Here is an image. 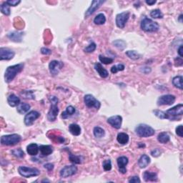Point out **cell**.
Returning <instances> with one entry per match:
<instances>
[{
    "label": "cell",
    "instance_id": "cell-17",
    "mask_svg": "<svg viewBox=\"0 0 183 183\" xmlns=\"http://www.w3.org/2000/svg\"><path fill=\"white\" fill-rule=\"evenodd\" d=\"M117 165L119 168V171L122 174H125L127 172V168H126V165L128 164V158L125 156L120 157L117 159Z\"/></svg>",
    "mask_w": 183,
    "mask_h": 183
},
{
    "label": "cell",
    "instance_id": "cell-19",
    "mask_svg": "<svg viewBox=\"0 0 183 183\" xmlns=\"http://www.w3.org/2000/svg\"><path fill=\"white\" fill-rule=\"evenodd\" d=\"M94 69H95V70L98 72L101 77L106 78L108 77L109 73L108 72V70L103 67V66L102 65L101 63H96L95 65H94Z\"/></svg>",
    "mask_w": 183,
    "mask_h": 183
},
{
    "label": "cell",
    "instance_id": "cell-11",
    "mask_svg": "<svg viewBox=\"0 0 183 183\" xmlns=\"http://www.w3.org/2000/svg\"><path fill=\"white\" fill-rule=\"evenodd\" d=\"M77 172V167L75 165H67L64 167L60 171L61 177L66 178L73 176Z\"/></svg>",
    "mask_w": 183,
    "mask_h": 183
},
{
    "label": "cell",
    "instance_id": "cell-29",
    "mask_svg": "<svg viewBox=\"0 0 183 183\" xmlns=\"http://www.w3.org/2000/svg\"><path fill=\"white\" fill-rule=\"evenodd\" d=\"M158 140L159 141V142H160V143L162 144H166L170 142V137L167 132H163L160 133V134L158 135Z\"/></svg>",
    "mask_w": 183,
    "mask_h": 183
},
{
    "label": "cell",
    "instance_id": "cell-51",
    "mask_svg": "<svg viewBox=\"0 0 183 183\" xmlns=\"http://www.w3.org/2000/svg\"><path fill=\"white\" fill-rule=\"evenodd\" d=\"M146 4H148V5H149V6H152V5H153V4H154L156 3V1L155 0H153V1H151V0H146Z\"/></svg>",
    "mask_w": 183,
    "mask_h": 183
},
{
    "label": "cell",
    "instance_id": "cell-21",
    "mask_svg": "<svg viewBox=\"0 0 183 183\" xmlns=\"http://www.w3.org/2000/svg\"><path fill=\"white\" fill-rule=\"evenodd\" d=\"M149 163H150V158L147 154H142L138 160V165L142 169L147 167Z\"/></svg>",
    "mask_w": 183,
    "mask_h": 183
},
{
    "label": "cell",
    "instance_id": "cell-28",
    "mask_svg": "<svg viewBox=\"0 0 183 183\" xmlns=\"http://www.w3.org/2000/svg\"><path fill=\"white\" fill-rule=\"evenodd\" d=\"M69 131L75 136H79L81 134V127L77 124H71L69 126Z\"/></svg>",
    "mask_w": 183,
    "mask_h": 183
},
{
    "label": "cell",
    "instance_id": "cell-7",
    "mask_svg": "<svg viewBox=\"0 0 183 183\" xmlns=\"http://www.w3.org/2000/svg\"><path fill=\"white\" fill-rule=\"evenodd\" d=\"M18 172L22 177L29 178L36 177L40 175V171L34 167H28L26 166H20L18 168Z\"/></svg>",
    "mask_w": 183,
    "mask_h": 183
},
{
    "label": "cell",
    "instance_id": "cell-6",
    "mask_svg": "<svg viewBox=\"0 0 183 183\" xmlns=\"http://www.w3.org/2000/svg\"><path fill=\"white\" fill-rule=\"evenodd\" d=\"M21 140L22 137L17 134L4 135L1 137V144L2 145L13 146L18 144Z\"/></svg>",
    "mask_w": 183,
    "mask_h": 183
},
{
    "label": "cell",
    "instance_id": "cell-8",
    "mask_svg": "<svg viewBox=\"0 0 183 183\" xmlns=\"http://www.w3.org/2000/svg\"><path fill=\"white\" fill-rule=\"evenodd\" d=\"M84 102L85 105L89 108H95L96 110L100 108V103L92 94H86L84 97Z\"/></svg>",
    "mask_w": 183,
    "mask_h": 183
},
{
    "label": "cell",
    "instance_id": "cell-40",
    "mask_svg": "<svg viewBox=\"0 0 183 183\" xmlns=\"http://www.w3.org/2000/svg\"><path fill=\"white\" fill-rule=\"evenodd\" d=\"M125 70V65H122V64H119L117 65L113 66L111 68V72L112 73L115 74L120 71H123Z\"/></svg>",
    "mask_w": 183,
    "mask_h": 183
},
{
    "label": "cell",
    "instance_id": "cell-46",
    "mask_svg": "<svg viewBox=\"0 0 183 183\" xmlns=\"http://www.w3.org/2000/svg\"><path fill=\"white\" fill-rule=\"evenodd\" d=\"M128 182L130 183H140L141 182V180H140L138 176H133V177H131Z\"/></svg>",
    "mask_w": 183,
    "mask_h": 183
},
{
    "label": "cell",
    "instance_id": "cell-22",
    "mask_svg": "<svg viewBox=\"0 0 183 183\" xmlns=\"http://www.w3.org/2000/svg\"><path fill=\"white\" fill-rule=\"evenodd\" d=\"M7 103L9 106L15 108V107H17L20 104V99L17 96H16L15 94H11L8 97Z\"/></svg>",
    "mask_w": 183,
    "mask_h": 183
},
{
    "label": "cell",
    "instance_id": "cell-38",
    "mask_svg": "<svg viewBox=\"0 0 183 183\" xmlns=\"http://www.w3.org/2000/svg\"><path fill=\"white\" fill-rule=\"evenodd\" d=\"M11 153H12L14 156H15L16 157V158H22L25 157V153H24V151L21 148L13 149V150L11 151Z\"/></svg>",
    "mask_w": 183,
    "mask_h": 183
},
{
    "label": "cell",
    "instance_id": "cell-33",
    "mask_svg": "<svg viewBox=\"0 0 183 183\" xmlns=\"http://www.w3.org/2000/svg\"><path fill=\"white\" fill-rule=\"evenodd\" d=\"M93 133L94 137H97V138H101L103 136H104V130L103 129V128L99 127H95L94 128L93 130Z\"/></svg>",
    "mask_w": 183,
    "mask_h": 183
},
{
    "label": "cell",
    "instance_id": "cell-1",
    "mask_svg": "<svg viewBox=\"0 0 183 183\" xmlns=\"http://www.w3.org/2000/svg\"><path fill=\"white\" fill-rule=\"evenodd\" d=\"M24 66H25L24 63H20L18 65L8 66L5 71V73H4V80H5V82H11V81L15 79L16 76L19 73L22 72L24 69Z\"/></svg>",
    "mask_w": 183,
    "mask_h": 183
},
{
    "label": "cell",
    "instance_id": "cell-18",
    "mask_svg": "<svg viewBox=\"0 0 183 183\" xmlns=\"http://www.w3.org/2000/svg\"><path fill=\"white\" fill-rule=\"evenodd\" d=\"M23 32H12L9 33L7 34V37L11 41L15 42H21L22 41V37H23Z\"/></svg>",
    "mask_w": 183,
    "mask_h": 183
},
{
    "label": "cell",
    "instance_id": "cell-25",
    "mask_svg": "<svg viewBox=\"0 0 183 183\" xmlns=\"http://www.w3.org/2000/svg\"><path fill=\"white\" fill-rule=\"evenodd\" d=\"M117 140L120 144L124 145V144H127L129 142V135L124 132L119 133L117 137Z\"/></svg>",
    "mask_w": 183,
    "mask_h": 183
},
{
    "label": "cell",
    "instance_id": "cell-26",
    "mask_svg": "<svg viewBox=\"0 0 183 183\" xmlns=\"http://www.w3.org/2000/svg\"><path fill=\"white\" fill-rule=\"evenodd\" d=\"M75 108L72 106H68L66 108V110L62 113V119H67L68 117L72 116L75 113Z\"/></svg>",
    "mask_w": 183,
    "mask_h": 183
},
{
    "label": "cell",
    "instance_id": "cell-43",
    "mask_svg": "<svg viewBox=\"0 0 183 183\" xmlns=\"http://www.w3.org/2000/svg\"><path fill=\"white\" fill-rule=\"evenodd\" d=\"M153 112L160 119H165V112L160 110H154Z\"/></svg>",
    "mask_w": 183,
    "mask_h": 183
},
{
    "label": "cell",
    "instance_id": "cell-2",
    "mask_svg": "<svg viewBox=\"0 0 183 183\" xmlns=\"http://www.w3.org/2000/svg\"><path fill=\"white\" fill-rule=\"evenodd\" d=\"M183 115L182 104H177L170 110L165 112V119L170 120H179Z\"/></svg>",
    "mask_w": 183,
    "mask_h": 183
},
{
    "label": "cell",
    "instance_id": "cell-3",
    "mask_svg": "<svg viewBox=\"0 0 183 183\" xmlns=\"http://www.w3.org/2000/svg\"><path fill=\"white\" fill-rule=\"evenodd\" d=\"M49 99L51 103V107L50 110L47 113V119L49 122H54V120H56L59 113V108L57 106L59 99L55 96H50L49 97Z\"/></svg>",
    "mask_w": 183,
    "mask_h": 183
},
{
    "label": "cell",
    "instance_id": "cell-50",
    "mask_svg": "<svg viewBox=\"0 0 183 183\" xmlns=\"http://www.w3.org/2000/svg\"><path fill=\"white\" fill-rule=\"evenodd\" d=\"M183 47L182 45H180V47H179V49H178V54H179L180 57H183Z\"/></svg>",
    "mask_w": 183,
    "mask_h": 183
},
{
    "label": "cell",
    "instance_id": "cell-4",
    "mask_svg": "<svg viewBox=\"0 0 183 183\" xmlns=\"http://www.w3.org/2000/svg\"><path fill=\"white\" fill-rule=\"evenodd\" d=\"M135 133L141 137H148L153 136L155 131L153 127L145 124H140L135 128Z\"/></svg>",
    "mask_w": 183,
    "mask_h": 183
},
{
    "label": "cell",
    "instance_id": "cell-37",
    "mask_svg": "<svg viewBox=\"0 0 183 183\" xmlns=\"http://www.w3.org/2000/svg\"><path fill=\"white\" fill-rule=\"evenodd\" d=\"M150 16L154 19H162L163 17V15L160 9H154L150 13Z\"/></svg>",
    "mask_w": 183,
    "mask_h": 183
},
{
    "label": "cell",
    "instance_id": "cell-39",
    "mask_svg": "<svg viewBox=\"0 0 183 183\" xmlns=\"http://www.w3.org/2000/svg\"><path fill=\"white\" fill-rule=\"evenodd\" d=\"M99 61H100L102 63L104 64V65H110V64L112 63L114 61V59L112 58L107 57H104L103 55H99Z\"/></svg>",
    "mask_w": 183,
    "mask_h": 183
},
{
    "label": "cell",
    "instance_id": "cell-34",
    "mask_svg": "<svg viewBox=\"0 0 183 183\" xmlns=\"http://www.w3.org/2000/svg\"><path fill=\"white\" fill-rule=\"evenodd\" d=\"M69 158H70V160L72 162V163H75V164H81L82 162L83 159H84L82 156H77L71 153L70 154Z\"/></svg>",
    "mask_w": 183,
    "mask_h": 183
},
{
    "label": "cell",
    "instance_id": "cell-10",
    "mask_svg": "<svg viewBox=\"0 0 183 183\" xmlns=\"http://www.w3.org/2000/svg\"><path fill=\"white\" fill-rule=\"evenodd\" d=\"M176 97L172 94H165L160 97L158 99V105L163 106V105H171L175 103Z\"/></svg>",
    "mask_w": 183,
    "mask_h": 183
},
{
    "label": "cell",
    "instance_id": "cell-52",
    "mask_svg": "<svg viewBox=\"0 0 183 183\" xmlns=\"http://www.w3.org/2000/svg\"><path fill=\"white\" fill-rule=\"evenodd\" d=\"M178 20H179V21H180V22H182V15H180L179 19H178Z\"/></svg>",
    "mask_w": 183,
    "mask_h": 183
},
{
    "label": "cell",
    "instance_id": "cell-24",
    "mask_svg": "<svg viewBox=\"0 0 183 183\" xmlns=\"http://www.w3.org/2000/svg\"><path fill=\"white\" fill-rule=\"evenodd\" d=\"M31 106L27 103H20L16 108V111L18 113L21 114V115H24V114L27 113V112H29L30 110Z\"/></svg>",
    "mask_w": 183,
    "mask_h": 183
},
{
    "label": "cell",
    "instance_id": "cell-23",
    "mask_svg": "<svg viewBox=\"0 0 183 183\" xmlns=\"http://www.w3.org/2000/svg\"><path fill=\"white\" fill-rule=\"evenodd\" d=\"M39 147H38L37 144L32 143L29 144L27 147V153L31 156H36L39 153Z\"/></svg>",
    "mask_w": 183,
    "mask_h": 183
},
{
    "label": "cell",
    "instance_id": "cell-49",
    "mask_svg": "<svg viewBox=\"0 0 183 183\" xmlns=\"http://www.w3.org/2000/svg\"><path fill=\"white\" fill-rule=\"evenodd\" d=\"M44 167L48 171H51L54 169V165L52 163H47L44 165Z\"/></svg>",
    "mask_w": 183,
    "mask_h": 183
},
{
    "label": "cell",
    "instance_id": "cell-27",
    "mask_svg": "<svg viewBox=\"0 0 183 183\" xmlns=\"http://www.w3.org/2000/svg\"><path fill=\"white\" fill-rule=\"evenodd\" d=\"M39 151L43 156H48L53 152V148L50 145H40Z\"/></svg>",
    "mask_w": 183,
    "mask_h": 183
},
{
    "label": "cell",
    "instance_id": "cell-48",
    "mask_svg": "<svg viewBox=\"0 0 183 183\" xmlns=\"http://www.w3.org/2000/svg\"><path fill=\"white\" fill-rule=\"evenodd\" d=\"M41 53L47 55V54H50L52 53V51L48 48H45V47H43V48L41 49Z\"/></svg>",
    "mask_w": 183,
    "mask_h": 183
},
{
    "label": "cell",
    "instance_id": "cell-16",
    "mask_svg": "<svg viewBox=\"0 0 183 183\" xmlns=\"http://www.w3.org/2000/svg\"><path fill=\"white\" fill-rule=\"evenodd\" d=\"M15 55V52L10 49L3 48V47L0 49V59L1 60H9L12 59Z\"/></svg>",
    "mask_w": 183,
    "mask_h": 183
},
{
    "label": "cell",
    "instance_id": "cell-5",
    "mask_svg": "<svg viewBox=\"0 0 183 183\" xmlns=\"http://www.w3.org/2000/svg\"><path fill=\"white\" fill-rule=\"evenodd\" d=\"M141 29L147 32H154L158 31L160 26L151 19L144 17L141 22Z\"/></svg>",
    "mask_w": 183,
    "mask_h": 183
},
{
    "label": "cell",
    "instance_id": "cell-32",
    "mask_svg": "<svg viewBox=\"0 0 183 183\" xmlns=\"http://www.w3.org/2000/svg\"><path fill=\"white\" fill-rule=\"evenodd\" d=\"M0 9H1L2 13L3 14V15L6 16L10 15V6H9L6 2H4V3L2 4Z\"/></svg>",
    "mask_w": 183,
    "mask_h": 183
},
{
    "label": "cell",
    "instance_id": "cell-35",
    "mask_svg": "<svg viewBox=\"0 0 183 183\" xmlns=\"http://www.w3.org/2000/svg\"><path fill=\"white\" fill-rule=\"evenodd\" d=\"M125 54L128 57L133 59V60H137V59H140V54L139 53H137L136 51H134V50L127 51L126 52Z\"/></svg>",
    "mask_w": 183,
    "mask_h": 183
},
{
    "label": "cell",
    "instance_id": "cell-9",
    "mask_svg": "<svg viewBox=\"0 0 183 183\" xmlns=\"http://www.w3.org/2000/svg\"><path fill=\"white\" fill-rule=\"evenodd\" d=\"M130 18L129 11H124L120 13L116 16V25L120 29H123L125 27L126 23L127 22Z\"/></svg>",
    "mask_w": 183,
    "mask_h": 183
},
{
    "label": "cell",
    "instance_id": "cell-20",
    "mask_svg": "<svg viewBox=\"0 0 183 183\" xmlns=\"http://www.w3.org/2000/svg\"><path fill=\"white\" fill-rule=\"evenodd\" d=\"M143 178L146 182H155L158 180V175L155 172L145 171L143 173Z\"/></svg>",
    "mask_w": 183,
    "mask_h": 183
},
{
    "label": "cell",
    "instance_id": "cell-13",
    "mask_svg": "<svg viewBox=\"0 0 183 183\" xmlns=\"http://www.w3.org/2000/svg\"><path fill=\"white\" fill-rule=\"evenodd\" d=\"M63 67V63L57 60H53L50 62L49 65V70L50 74L53 76L57 75L59 71Z\"/></svg>",
    "mask_w": 183,
    "mask_h": 183
},
{
    "label": "cell",
    "instance_id": "cell-47",
    "mask_svg": "<svg viewBox=\"0 0 183 183\" xmlns=\"http://www.w3.org/2000/svg\"><path fill=\"white\" fill-rule=\"evenodd\" d=\"M151 154L154 158H157V157H159L161 154V151L159 149H154V150L151 152Z\"/></svg>",
    "mask_w": 183,
    "mask_h": 183
},
{
    "label": "cell",
    "instance_id": "cell-15",
    "mask_svg": "<svg viewBox=\"0 0 183 183\" xmlns=\"http://www.w3.org/2000/svg\"><path fill=\"white\" fill-rule=\"evenodd\" d=\"M108 124H110L112 127L115 128V129H120L122 126V117L120 115H115L112 117H110L108 120Z\"/></svg>",
    "mask_w": 183,
    "mask_h": 183
},
{
    "label": "cell",
    "instance_id": "cell-44",
    "mask_svg": "<svg viewBox=\"0 0 183 183\" xmlns=\"http://www.w3.org/2000/svg\"><path fill=\"white\" fill-rule=\"evenodd\" d=\"M6 2L9 4V6L16 7L20 3L21 1H20V0H8V1H7Z\"/></svg>",
    "mask_w": 183,
    "mask_h": 183
},
{
    "label": "cell",
    "instance_id": "cell-31",
    "mask_svg": "<svg viewBox=\"0 0 183 183\" xmlns=\"http://www.w3.org/2000/svg\"><path fill=\"white\" fill-rule=\"evenodd\" d=\"M106 22V17L103 14H99V15H97L95 18L94 19V23L95 24V25H104V23Z\"/></svg>",
    "mask_w": 183,
    "mask_h": 183
},
{
    "label": "cell",
    "instance_id": "cell-41",
    "mask_svg": "<svg viewBox=\"0 0 183 183\" xmlns=\"http://www.w3.org/2000/svg\"><path fill=\"white\" fill-rule=\"evenodd\" d=\"M96 44L94 42H91L88 46L85 49V51L87 52V53H92L96 49Z\"/></svg>",
    "mask_w": 183,
    "mask_h": 183
},
{
    "label": "cell",
    "instance_id": "cell-14",
    "mask_svg": "<svg viewBox=\"0 0 183 183\" xmlns=\"http://www.w3.org/2000/svg\"><path fill=\"white\" fill-rule=\"evenodd\" d=\"M104 3V1H102V0H97V1H92L91 6L88 8L87 10L85 12V18H88L89 16H91L92 14H93L94 11H95L97 9H98L100 7L101 5Z\"/></svg>",
    "mask_w": 183,
    "mask_h": 183
},
{
    "label": "cell",
    "instance_id": "cell-30",
    "mask_svg": "<svg viewBox=\"0 0 183 183\" xmlns=\"http://www.w3.org/2000/svg\"><path fill=\"white\" fill-rule=\"evenodd\" d=\"M182 80L183 78L182 76H176L172 80V84L175 87L178 88L180 89H183V85H182Z\"/></svg>",
    "mask_w": 183,
    "mask_h": 183
},
{
    "label": "cell",
    "instance_id": "cell-36",
    "mask_svg": "<svg viewBox=\"0 0 183 183\" xmlns=\"http://www.w3.org/2000/svg\"><path fill=\"white\" fill-rule=\"evenodd\" d=\"M112 44L115 45V46L117 47V48L121 49V50H123L125 47H126V42L125 41H123L122 39H117L115 41H114L112 42Z\"/></svg>",
    "mask_w": 183,
    "mask_h": 183
},
{
    "label": "cell",
    "instance_id": "cell-42",
    "mask_svg": "<svg viewBox=\"0 0 183 183\" xmlns=\"http://www.w3.org/2000/svg\"><path fill=\"white\" fill-rule=\"evenodd\" d=\"M103 166L105 171H110L112 169V162L110 160H106L103 162Z\"/></svg>",
    "mask_w": 183,
    "mask_h": 183
},
{
    "label": "cell",
    "instance_id": "cell-12",
    "mask_svg": "<svg viewBox=\"0 0 183 183\" xmlns=\"http://www.w3.org/2000/svg\"><path fill=\"white\" fill-rule=\"evenodd\" d=\"M39 117H40V114L37 111L32 110L25 115L24 122H25V125L31 126L33 125V123H34V121L37 120Z\"/></svg>",
    "mask_w": 183,
    "mask_h": 183
},
{
    "label": "cell",
    "instance_id": "cell-45",
    "mask_svg": "<svg viewBox=\"0 0 183 183\" xmlns=\"http://www.w3.org/2000/svg\"><path fill=\"white\" fill-rule=\"evenodd\" d=\"M176 134L180 137H183V129H182V125H179L176 127Z\"/></svg>",
    "mask_w": 183,
    "mask_h": 183
}]
</instances>
